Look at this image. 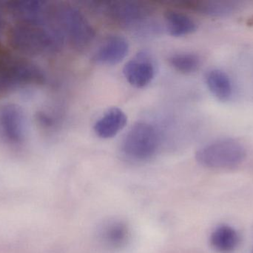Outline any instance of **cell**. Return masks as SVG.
<instances>
[{"label":"cell","instance_id":"obj_18","mask_svg":"<svg viewBox=\"0 0 253 253\" xmlns=\"http://www.w3.org/2000/svg\"><path fill=\"white\" fill-rule=\"evenodd\" d=\"M3 24H4V21H3L2 15H1V11H0V33L2 31Z\"/></svg>","mask_w":253,"mask_h":253},{"label":"cell","instance_id":"obj_6","mask_svg":"<svg viewBox=\"0 0 253 253\" xmlns=\"http://www.w3.org/2000/svg\"><path fill=\"white\" fill-rule=\"evenodd\" d=\"M99 11L102 12L116 23L132 29L144 30L153 16V10L147 3L132 0L93 2Z\"/></svg>","mask_w":253,"mask_h":253},{"label":"cell","instance_id":"obj_4","mask_svg":"<svg viewBox=\"0 0 253 253\" xmlns=\"http://www.w3.org/2000/svg\"><path fill=\"white\" fill-rule=\"evenodd\" d=\"M247 151L242 143L233 138H222L201 147L196 159L202 166L209 169H231L240 165L246 158Z\"/></svg>","mask_w":253,"mask_h":253},{"label":"cell","instance_id":"obj_11","mask_svg":"<svg viewBox=\"0 0 253 253\" xmlns=\"http://www.w3.org/2000/svg\"><path fill=\"white\" fill-rule=\"evenodd\" d=\"M7 7L19 21L48 22L51 16V10L44 1H10Z\"/></svg>","mask_w":253,"mask_h":253},{"label":"cell","instance_id":"obj_8","mask_svg":"<svg viewBox=\"0 0 253 253\" xmlns=\"http://www.w3.org/2000/svg\"><path fill=\"white\" fill-rule=\"evenodd\" d=\"M123 74L131 86L142 89L153 81L156 75V66L147 53L140 52L125 65Z\"/></svg>","mask_w":253,"mask_h":253},{"label":"cell","instance_id":"obj_5","mask_svg":"<svg viewBox=\"0 0 253 253\" xmlns=\"http://www.w3.org/2000/svg\"><path fill=\"white\" fill-rule=\"evenodd\" d=\"M157 129L147 122L135 123L126 132L123 143V154L134 162H144L153 158L160 147Z\"/></svg>","mask_w":253,"mask_h":253},{"label":"cell","instance_id":"obj_15","mask_svg":"<svg viewBox=\"0 0 253 253\" xmlns=\"http://www.w3.org/2000/svg\"><path fill=\"white\" fill-rule=\"evenodd\" d=\"M205 82L210 92L218 101L226 102L233 95V85L227 73L220 69H211L205 76Z\"/></svg>","mask_w":253,"mask_h":253},{"label":"cell","instance_id":"obj_16","mask_svg":"<svg viewBox=\"0 0 253 253\" xmlns=\"http://www.w3.org/2000/svg\"><path fill=\"white\" fill-rule=\"evenodd\" d=\"M165 24L169 35L174 37H185L197 29L196 21L186 13L170 10L165 15Z\"/></svg>","mask_w":253,"mask_h":253},{"label":"cell","instance_id":"obj_2","mask_svg":"<svg viewBox=\"0 0 253 253\" xmlns=\"http://www.w3.org/2000/svg\"><path fill=\"white\" fill-rule=\"evenodd\" d=\"M47 80L44 71L26 58L0 49V95Z\"/></svg>","mask_w":253,"mask_h":253},{"label":"cell","instance_id":"obj_14","mask_svg":"<svg viewBox=\"0 0 253 253\" xmlns=\"http://www.w3.org/2000/svg\"><path fill=\"white\" fill-rule=\"evenodd\" d=\"M241 242L239 232L230 225L218 226L211 233L210 243L216 252L231 253L234 252Z\"/></svg>","mask_w":253,"mask_h":253},{"label":"cell","instance_id":"obj_12","mask_svg":"<svg viewBox=\"0 0 253 253\" xmlns=\"http://www.w3.org/2000/svg\"><path fill=\"white\" fill-rule=\"evenodd\" d=\"M127 123V117L121 108L114 107L105 111L94 123L93 130L99 138L111 139L118 135Z\"/></svg>","mask_w":253,"mask_h":253},{"label":"cell","instance_id":"obj_13","mask_svg":"<svg viewBox=\"0 0 253 253\" xmlns=\"http://www.w3.org/2000/svg\"><path fill=\"white\" fill-rule=\"evenodd\" d=\"M196 10L211 17H228L239 13L245 7L244 1L236 0H206L192 4Z\"/></svg>","mask_w":253,"mask_h":253},{"label":"cell","instance_id":"obj_10","mask_svg":"<svg viewBox=\"0 0 253 253\" xmlns=\"http://www.w3.org/2000/svg\"><path fill=\"white\" fill-rule=\"evenodd\" d=\"M129 229L121 220H110L98 230V240L102 246L111 251H117L126 246L129 239Z\"/></svg>","mask_w":253,"mask_h":253},{"label":"cell","instance_id":"obj_19","mask_svg":"<svg viewBox=\"0 0 253 253\" xmlns=\"http://www.w3.org/2000/svg\"><path fill=\"white\" fill-rule=\"evenodd\" d=\"M251 253H253V247L252 251H251Z\"/></svg>","mask_w":253,"mask_h":253},{"label":"cell","instance_id":"obj_3","mask_svg":"<svg viewBox=\"0 0 253 253\" xmlns=\"http://www.w3.org/2000/svg\"><path fill=\"white\" fill-rule=\"evenodd\" d=\"M56 23L65 40L78 51H84L91 46L96 31L83 12L74 6H59L55 10Z\"/></svg>","mask_w":253,"mask_h":253},{"label":"cell","instance_id":"obj_9","mask_svg":"<svg viewBox=\"0 0 253 253\" xmlns=\"http://www.w3.org/2000/svg\"><path fill=\"white\" fill-rule=\"evenodd\" d=\"M129 51V43L125 37L111 35L99 45L93 54V59L101 65H117L126 57Z\"/></svg>","mask_w":253,"mask_h":253},{"label":"cell","instance_id":"obj_1","mask_svg":"<svg viewBox=\"0 0 253 253\" xmlns=\"http://www.w3.org/2000/svg\"><path fill=\"white\" fill-rule=\"evenodd\" d=\"M8 40L18 52L30 56L57 53L65 37L57 23L19 21L10 28Z\"/></svg>","mask_w":253,"mask_h":253},{"label":"cell","instance_id":"obj_7","mask_svg":"<svg viewBox=\"0 0 253 253\" xmlns=\"http://www.w3.org/2000/svg\"><path fill=\"white\" fill-rule=\"evenodd\" d=\"M25 118L19 105L6 103L0 107V134L6 143L19 146L25 140Z\"/></svg>","mask_w":253,"mask_h":253},{"label":"cell","instance_id":"obj_17","mask_svg":"<svg viewBox=\"0 0 253 253\" xmlns=\"http://www.w3.org/2000/svg\"><path fill=\"white\" fill-rule=\"evenodd\" d=\"M168 62L178 72L191 74L199 69L202 59L199 55L193 52H178L170 55L168 58Z\"/></svg>","mask_w":253,"mask_h":253}]
</instances>
